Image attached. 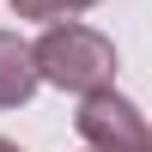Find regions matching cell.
<instances>
[{
    "label": "cell",
    "instance_id": "obj_1",
    "mask_svg": "<svg viewBox=\"0 0 152 152\" xmlns=\"http://www.w3.org/2000/svg\"><path fill=\"white\" fill-rule=\"evenodd\" d=\"M37 67H43V85H55V91H97V85L116 79V43H110L104 31H91V24H49L43 37H37Z\"/></svg>",
    "mask_w": 152,
    "mask_h": 152
},
{
    "label": "cell",
    "instance_id": "obj_2",
    "mask_svg": "<svg viewBox=\"0 0 152 152\" xmlns=\"http://www.w3.org/2000/svg\"><path fill=\"white\" fill-rule=\"evenodd\" d=\"M73 128H79V140L97 146V152H152V128H146V116H140L122 91H110V85H97V91L79 97Z\"/></svg>",
    "mask_w": 152,
    "mask_h": 152
},
{
    "label": "cell",
    "instance_id": "obj_3",
    "mask_svg": "<svg viewBox=\"0 0 152 152\" xmlns=\"http://www.w3.org/2000/svg\"><path fill=\"white\" fill-rule=\"evenodd\" d=\"M43 85V67H37V43L0 31V110L31 104V91Z\"/></svg>",
    "mask_w": 152,
    "mask_h": 152
},
{
    "label": "cell",
    "instance_id": "obj_4",
    "mask_svg": "<svg viewBox=\"0 0 152 152\" xmlns=\"http://www.w3.org/2000/svg\"><path fill=\"white\" fill-rule=\"evenodd\" d=\"M18 18H37V24H55V18H73V12L97 6V0H6Z\"/></svg>",
    "mask_w": 152,
    "mask_h": 152
},
{
    "label": "cell",
    "instance_id": "obj_5",
    "mask_svg": "<svg viewBox=\"0 0 152 152\" xmlns=\"http://www.w3.org/2000/svg\"><path fill=\"white\" fill-rule=\"evenodd\" d=\"M0 152H18V146H12V140H0Z\"/></svg>",
    "mask_w": 152,
    "mask_h": 152
},
{
    "label": "cell",
    "instance_id": "obj_6",
    "mask_svg": "<svg viewBox=\"0 0 152 152\" xmlns=\"http://www.w3.org/2000/svg\"><path fill=\"white\" fill-rule=\"evenodd\" d=\"M85 152H97V146H85Z\"/></svg>",
    "mask_w": 152,
    "mask_h": 152
}]
</instances>
